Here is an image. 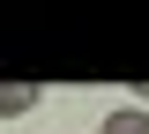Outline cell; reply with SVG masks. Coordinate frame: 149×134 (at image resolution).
Instances as JSON below:
<instances>
[{
    "label": "cell",
    "mask_w": 149,
    "mask_h": 134,
    "mask_svg": "<svg viewBox=\"0 0 149 134\" xmlns=\"http://www.w3.org/2000/svg\"><path fill=\"white\" fill-rule=\"evenodd\" d=\"M104 134H149V112H112Z\"/></svg>",
    "instance_id": "cell-2"
},
{
    "label": "cell",
    "mask_w": 149,
    "mask_h": 134,
    "mask_svg": "<svg viewBox=\"0 0 149 134\" xmlns=\"http://www.w3.org/2000/svg\"><path fill=\"white\" fill-rule=\"evenodd\" d=\"M37 97H45L37 82H0V119H15V112H30Z\"/></svg>",
    "instance_id": "cell-1"
}]
</instances>
